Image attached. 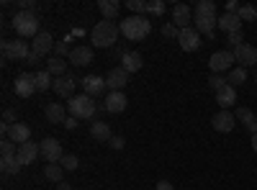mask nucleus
I'll use <instances>...</instances> for the list:
<instances>
[{"mask_svg": "<svg viewBox=\"0 0 257 190\" xmlns=\"http://www.w3.org/2000/svg\"><path fill=\"white\" fill-rule=\"evenodd\" d=\"M216 26H219V13H216V3L211 0H201V3L193 8V29L198 34L213 39L216 34Z\"/></svg>", "mask_w": 257, "mask_h": 190, "instance_id": "nucleus-1", "label": "nucleus"}, {"mask_svg": "<svg viewBox=\"0 0 257 190\" xmlns=\"http://www.w3.org/2000/svg\"><path fill=\"white\" fill-rule=\"evenodd\" d=\"M118 34H121V26H116L113 21H98V24L93 26L90 31V41H93V47L98 49H113L116 47V41H118Z\"/></svg>", "mask_w": 257, "mask_h": 190, "instance_id": "nucleus-2", "label": "nucleus"}, {"mask_svg": "<svg viewBox=\"0 0 257 190\" xmlns=\"http://www.w3.org/2000/svg\"><path fill=\"white\" fill-rule=\"evenodd\" d=\"M149 31H152V24L147 16H128L121 21V34L128 41H142L144 36H149Z\"/></svg>", "mask_w": 257, "mask_h": 190, "instance_id": "nucleus-3", "label": "nucleus"}, {"mask_svg": "<svg viewBox=\"0 0 257 190\" xmlns=\"http://www.w3.org/2000/svg\"><path fill=\"white\" fill-rule=\"evenodd\" d=\"M13 29L18 36L24 39H36L41 31H39V18H36V11H16L13 16Z\"/></svg>", "mask_w": 257, "mask_h": 190, "instance_id": "nucleus-4", "label": "nucleus"}, {"mask_svg": "<svg viewBox=\"0 0 257 190\" xmlns=\"http://www.w3.org/2000/svg\"><path fill=\"white\" fill-rule=\"evenodd\" d=\"M98 108H100V105L95 103V98L85 95V93H82V95H72L70 103H67V111H70V116H75V118H93Z\"/></svg>", "mask_w": 257, "mask_h": 190, "instance_id": "nucleus-5", "label": "nucleus"}, {"mask_svg": "<svg viewBox=\"0 0 257 190\" xmlns=\"http://www.w3.org/2000/svg\"><path fill=\"white\" fill-rule=\"evenodd\" d=\"M234 62H237L234 52L224 49V52H213V54H211L208 67H211V72H213V75H221V72H231V70H234V67H231Z\"/></svg>", "mask_w": 257, "mask_h": 190, "instance_id": "nucleus-6", "label": "nucleus"}, {"mask_svg": "<svg viewBox=\"0 0 257 190\" xmlns=\"http://www.w3.org/2000/svg\"><path fill=\"white\" fill-rule=\"evenodd\" d=\"M39 152H41V157H44L49 164H59V159L64 157L62 144L57 139H52V136H47L44 141H39Z\"/></svg>", "mask_w": 257, "mask_h": 190, "instance_id": "nucleus-7", "label": "nucleus"}, {"mask_svg": "<svg viewBox=\"0 0 257 190\" xmlns=\"http://www.w3.org/2000/svg\"><path fill=\"white\" fill-rule=\"evenodd\" d=\"M80 85L85 90V95H90V98H98L103 95L105 90H108V85H105V77H98V75H85L80 80Z\"/></svg>", "mask_w": 257, "mask_h": 190, "instance_id": "nucleus-8", "label": "nucleus"}, {"mask_svg": "<svg viewBox=\"0 0 257 190\" xmlns=\"http://www.w3.org/2000/svg\"><path fill=\"white\" fill-rule=\"evenodd\" d=\"M13 90H16L18 98H31L34 90H36V77L31 72H21L13 82Z\"/></svg>", "mask_w": 257, "mask_h": 190, "instance_id": "nucleus-9", "label": "nucleus"}, {"mask_svg": "<svg viewBox=\"0 0 257 190\" xmlns=\"http://www.w3.org/2000/svg\"><path fill=\"white\" fill-rule=\"evenodd\" d=\"M31 54V47L26 44V41H3V57L6 59H24L26 62V57Z\"/></svg>", "mask_w": 257, "mask_h": 190, "instance_id": "nucleus-10", "label": "nucleus"}, {"mask_svg": "<svg viewBox=\"0 0 257 190\" xmlns=\"http://www.w3.org/2000/svg\"><path fill=\"white\" fill-rule=\"evenodd\" d=\"M105 85H108V93H116V90H123L128 85V72L118 65L113 67L108 75H105Z\"/></svg>", "mask_w": 257, "mask_h": 190, "instance_id": "nucleus-11", "label": "nucleus"}, {"mask_svg": "<svg viewBox=\"0 0 257 190\" xmlns=\"http://www.w3.org/2000/svg\"><path fill=\"white\" fill-rule=\"evenodd\" d=\"M178 41H180V49L183 52H196L201 47V34L193 29V26H188V29H180Z\"/></svg>", "mask_w": 257, "mask_h": 190, "instance_id": "nucleus-12", "label": "nucleus"}, {"mask_svg": "<svg viewBox=\"0 0 257 190\" xmlns=\"http://www.w3.org/2000/svg\"><path fill=\"white\" fill-rule=\"evenodd\" d=\"M54 49V36L49 34V31H41L34 41H31V52H36L39 57H44V54H49Z\"/></svg>", "mask_w": 257, "mask_h": 190, "instance_id": "nucleus-13", "label": "nucleus"}, {"mask_svg": "<svg viewBox=\"0 0 257 190\" xmlns=\"http://www.w3.org/2000/svg\"><path fill=\"white\" fill-rule=\"evenodd\" d=\"M103 105H105V111H108V113H123L126 105H128V100H126V95H123L121 90H116V93L105 95Z\"/></svg>", "mask_w": 257, "mask_h": 190, "instance_id": "nucleus-14", "label": "nucleus"}, {"mask_svg": "<svg viewBox=\"0 0 257 190\" xmlns=\"http://www.w3.org/2000/svg\"><path fill=\"white\" fill-rule=\"evenodd\" d=\"M234 121H237V116L234 113H229V111H219L216 116L211 118V126L216 131H221V134H229L231 129H234Z\"/></svg>", "mask_w": 257, "mask_h": 190, "instance_id": "nucleus-15", "label": "nucleus"}, {"mask_svg": "<svg viewBox=\"0 0 257 190\" xmlns=\"http://www.w3.org/2000/svg\"><path fill=\"white\" fill-rule=\"evenodd\" d=\"M234 57H237V62H239V67H252V65H257V49L254 47H249V44H242L239 49H234Z\"/></svg>", "mask_w": 257, "mask_h": 190, "instance_id": "nucleus-16", "label": "nucleus"}, {"mask_svg": "<svg viewBox=\"0 0 257 190\" xmlns=\"http://www.w3.org/2000/svg\"><path fill=\"white\" fill-rule=\"evenodd\" d=\"M75 88H77V82H75V77H70V75H64V77H54V93L57 95H62V98H72V93H75Z\"/></svg>", "mask_w": 257, "mask_h": 190, "instance_id": "nucleus-17", "label": "nucleus"}, {"mask_svg": "<svg viewBox=\"0 0 257 190\" xmlns=\"http://www.w3.org/2000/svg\"><path fill=\"white\" fill-rule=\"evenodd\" d=\"M8 139L21 146V144L31 141V129H29L26 123H18V121H16V123H11V129H8Z\"/></svg>", "mask_w": 257, "mask_h": 190, "instance_id": "nucleus-18", "label": "nucleus"}, {"mask_svg": "<svg viewBox=\"0 0 257 190\" xmlns=\"http://www.w3.org/2000/svg\"><path fill=\"white\" fill-rule=\"evenodd\" d=\"M219 29L226 31V34L242 31V18H239V13H221V16H219Z\"/></svg>", "mask_w": 257, "mask_h": 190, "instance_id": "nucleus-19", "label": "nucleus"}, {"mask_svg": "<svg viewBox=\"0 0 257 190\" xmlns=\"http://www.w3.org/2000/svg\"><path fill=\"white\" fill-rule=\"evenodd\" d=\"M70 62L77 67H88L93 62V47H72V54H70Z\"/></svg>", "mask_w": 257, "mask_h": 190, "instance_id": "nucleus-20", "label": "nucleus"}, {"mask_svg": "<svg viewBox=\"0 0 257 190\" xmlns=\"http://www.w3.org/2000/svg\"><path fill=\"white\" fill-rule=\"evenodd\" d=\"M190 21H193V11H190L185 3H178V6L173 8V24H175L178 29H188Z\"/></svg>", "mask_w": 257, "mask_h": 190, "instance_id": "nucleus-21", "label": "nucleus"}, {"mask_svg": "<svg viewBox=\"0 0 257 190\" xmlns=\"http://www.w3.org/2000/svg\"><path fill=\"white\" fill-rule=\"evenodd\" d=\"M39 154H41V152H39V146H36L34 141H26V144H21V146H18V154H16V157H18L21 164H31Z\"/></svg>", "mask_w": 257, "mask_h": 190, "instance_id": "nucleus-22", "label": "nucleus"}, {"mask_svg": "<svg viewBox=\"0 0 257 190\" xmlns=\"http://www.w3.org/2000/svg\"><path fill=\"white\" fill-rule=\"evenodd\" d=\"M216 103L221 105V111L231 108V105L237 103V88H234V85H224V88L216 93Z\"/></svg>", "mask_w": 257, "mask_h": 190, "instance_id": "nucleus-23", "label": "nucleus"}, {"mask_svg": "<svg viewBox=\"0 0 257 190\" xmlns=\"http://www.w3.org/2000/svg\"><path fill=\"white\" fill-rule=\"evenodd\" d=\"M44 116H47L49 123H64V121H67V111H64L62 103H49L47 111H44Z\"/></svg>", "mask_w": 257, "mask_h": 190, "instance_id": "nucleus-24", "label": "nucleus"}, {"mask_svg": "<svg viewBox=\"0 0 257 190\" xmlns=\"http://www.w3.org/2000/svg\"><path fill=\"white\" fill-rule=\"evenodd\" d=\"M90 134H93V139H98V141H111V139H113L111 126L103 123V121H93V123H90Z\"/></svg>", "mask_w": 257, "mask_h": 190, "instance_id": "nucleus-25", "label": "nucleus"}, {"mask_svg": "<svg viewBox=\"0 0 257 190\" xmlns=\"http://www.w3.org/2000/svg\"><path fill=\"white\" fill-rule=\"evenodd\" d=\"M142 65H144V62H142V54H139V52H128V54L121 59V67H123L128 75H132V72H139Z\"/></svg>", "mask_w": 257, "mask_h": 190, "instance_id": "nucleus-26", "label": "nucleus"}, {"mask_svg": "<svg viewBox=\"0 0 257 190\" xmlns=\"http://www.w3.org/2000/svg\"><path fill=\"white\" fill-rule=\"evenodd\" d=\"M237 118L242 121V126H244L247 131L257 134V116H254L249 108H237Z\"/></svg>", "mask_w": 257, "mask_h": 190, "instance_id": "nucleus-27", "label": "nucleus"}, {"mask_svg": "<svg viewBox=\"0 0 257 190\" xmlns=\"http://www.w3.org/2000/svg\"><path fill=\"white\" fill-rule=\"evenodd\" d=\"M47 72H49L52 77H64V72H67V62L54 54V57L47 62Z\"/></svg>", "mask_w": 257, "mask_h": 190, "instance_id": "nucleus-28", "label": "nucleus"}, {"mask_svg": "<svg viewBox=\"0 0 257 190\" xmlns=\"http://www.w3.org/2000/svg\"><path fill=\"white\" fill-rule=\"evenodd\" d=\"M98 11L103 13L105 21L118 18V3H113V0H98Z\"/></svg>", "mask_w": 257, "mask_h": 190, "instance_id": "nucleus-29", "label": "nucleus"}, {"mask_svg": "<svg viewBox=\"0 0 257 190\" xmlns=\"http://www.w3.org/2000/svg\"><path fill=\"white\" fill-rule=\"evenodd\" d=\"M21 167H24V164L18 162V157H3V159H0V170H3L6 175H18Z\"/></svg>", "mask_w": 257, "mask_h": 190, "instance_id": "nucleus-30", "label": "nucleus"}, {"mask_svg": "<svg viewBox=\"0 0 257 190\" xmlns=\"http://www.w3.org/2000/svg\"><path fill=\"white\" fill-rule=\"evenodd\" d=\"M44 177L52 180V182H64V170H62V164H47L44 167Z\"/></svg>", "mask_w": 257, "mask_h": 190, "instance_id": "nucleus-31", "label": "nucleus"}, {"mask_svg": "<svg viewBox=\"0 0 257 190\" xmlns=\"http://www.w3.org/2000/svg\"><path fill=\"white\" fill-rule=\"evenodd\" d=\"M34 77H36V90H49V88H54V77H52L47 70H39Z\"/></svg>", "mask_w": 257, "mask_h": 190, "instance_id": "nucleus-32", "label": "nucleus"}, {"mask_svg": "<svg viewBox=\"0 0 257 190\" xmlns=\"http://www.w3.org/2000/svg\"><path fill=\"white\" fill-rule=\"evenodd\" d=\"M226 80H229V85H234V88H239L242 82L247 80V70H244V67H234V70L229 72V77H226Z\"/></svg>", "mask_w": 257, "mask_h": 190, "instance_id": "nucleus-33", "label": "nucleus"}, {"mask_svg": "<svg viewBox=\"0 0 257 190\" xmlns=\"http://www.w3.org/2000/svg\"><path fill=\"white\" fill-rule=\"evenodd\" d=\"M0 154H3V157H16V154H18L16 141H11V139H3V141H0Z\"/></svg>", "mask_w": 257, "mask_h": 190, "instance_id": "nucleus-34", "label": "nucleus"}, {"mask_svg": "<svg viewBox=\"0 0 257 190\" xmlns=\"http://www.w3.org/2000/svg\"><path fill=\"white\" fill-rule=\"evenodd\" d=\"M224 85H229V80H226L224 75H211V77H208V88H211L213 93H219Z\"/></svg>", "mask_w": 257, "mask_h": 190, "instance_id": "nucleus-35", "label": "nucleus"}, {"mask_svg": "<svg viewBox=\"0 0 257 190\" xmlns=\"http://www.w3.org/2000/svg\"><path fill=\"white\" fill-rule=\"evenodd\" d=\"M54 52H57V57H70L72 54V47H70V39H62V41H57L54 44Z\"/></svg>", "mask_w": 257, "mask_h": 190, "instance_id": "nucleus-36", "label": "nucleus"}, {"mask_svg": "<svg viewBox=\"0 0 257 190\" xmlns=\"http://www.w3.org/2000/svg\"><path fill=\"white\" fill-rule=\"evenodd\" d=\"M59 164H62V170H77V167H80V159L75 157V154H64L62 159H59Z\"/></svg>", "mask_w": 257, "mask_h": 190, "instance_id": "nucleus-37", "label": "nucleus"}, {"mask_svg": "<svg viewBox=\"0 0 257 190\" xmlns=\"http://www.w3.org/2000/svg\"><path fill=\"white\" fill-rule=\"evenodd\" d=\"M242 41H244L242 31H234V34H226V44L231 47V52H234V49H239V47H242Z\"/></svg>", "mask_w": 257, "mask_h": 190, "instance_id": "nucleus-38", "label": "nucleus"}, {"mask_svg": "<svg viewBox=\"0 0 257 190\" xmlns=\"http://www.w3.org/2000/svg\"><path fill=\"white\" fill-rule=\"evenodd\" d=\"M147 13L162 16V13H165V3H162V0H149V3H147Z\"/></svg>", "mask_w": 257, "mask_h": 190, "instance_id": "nucleus-39", "label": "nucleus"}, {"mask_svg": "<svg viewBox=\"0 0 257 190\" xmlns=\"http://www.w3.org/2000/svg\"><path fill=\"white\" fill-rule=\"evenodd\" d=\"M239 18L242 21H257V8L254 6H242L239 8Z\"/></svg>", "mask_w": 257, "mask_h": 190, "instance_id": "nucleus-40", "label": "nucleus"}, {"mask_svg": "<svg viewBox=\"0 0 257 190\" xmlns=\"http://www.w3.org/2000/svg\"><path fill=\"white\" fill-rule=\"evenodd\" d=\"M162 36H167V39H178V36H180V29L173 24V21H170V24L162 26Z\"/></svg>", "mask_w": 257, "mask_h": 190, "instance_id": "nucleus-41", "label": "nucleus"}, {"mask_svg": "<svg viewBox=\"0 0 257 190\" xmlns=\"http://www.w3.org/2000/svg\"><path fill=\"white\" fill-rule=\"evenodd\" d=\"M128 8H132L137 16H144L147 13V3H144V0H128V3H126Z\"/></svg>", "mask_w": 257, "mask_h": 190, "instance_id": "nucleus-42", "label": "nucleus"}, {"mask_svg": "<svg viewBox=\"0 0 257 190\" xmlns=\"http://www.w3.org/2000/svg\"><path fill=\"white\" fill-rule=\"evenodd\" d=\"M18 8H21V11H34L36 3H34V0H18Z\"/></svg>", "mask_w": 257, "mask_h": 190, "instance_id": "nucleus-43", "label": "nucleus"}, {"mask_svg": "<svg viewBox=\"0 0 257 190\" xmlns=\"http://www.w3.org/2000/svg\"><path fill=\"white\" fill-rule=\"evenodd\" d=\"M108 144L113 146V149H123V146H126V141H123V136H113V139H111Z\"/></svg>", "mask_w": 257, "mask_h": 190, "instance_id": "nucleus-44", "label": "nucleus"}, {"mask_svg": "<svg viewBox=\"0 0 257 190\" xmlns=\"http://www.w3.org/2000/svg\"><path fill=\"white\" fill-rule=\"evenodd\" d=\"M239 3H237V0H229V3H226V13H239Z\"/></svg>", "mask_w": 257, "mask_h": 190, "instance_id": "nucleus-45", "label": "nucleus"}, {"mask_svg": "<svg viewBox=\"0 0 257 190\" xmlns=\"http://www.w3.org/2000/svg\"><path fill=\"white\" fill-rule=\"evenodd\" d=\"M62 126H64V129H70V131H72V129H77V118H75V116H67V121H64Z\"/></svg>", "mask_w": 257, "mask_h": 190, "instance_id": "nucleus-46", "label": "nucleus"}, {"mask_svg": "<svg viewBox=\"0 0 257 190\" xmlns=\"http://www.w3.org/2000/svg\"><path fill=\"white\" fill-rule=\"evenodd\" d=\"M3 121H6V123H16V113H13L11 108H6V111H3Z\"/></svg>", "mask_w": 257, "mask_h": 190, "instance_id": "nucleus-47", "label": "nucleus"}, {"mask_svg": "<svg viewBox=\"0 0 257 190\" xmlns=\"http://www.w3.org/2000/svg\"><path fill=\"white\" fill-rule=\"evenodd\" d=\"M155 190H173V182H167V180H160L155 185Z\"/></svg>", "mask_w": 257, "mask_h": 190, "instance_id": "nucleus-48", "label": "nucleus"}, {"mask_svg": "<svg viewBox=\"0 0 257 190\" xmlns=\"http://www.w3.org/2000/svg\"><path fill=\"white\" fill-rule=\"evenodd\" d=\"M36 62H41V57H39L36 52H31V54L26 57V65H36Z\"/></svg>", "mask_w": 257, "mask_h": 190, "instance_id": "nucleus-49", "label": "nucleus"}, {"mask_svg": "<svg viewBox=\"0 0 257 190\" xmlns=\"http://www.w3.org/2000/svg\"><path fill=\"white\" fill-rule=\"evenodd\" d=\"M57 190H72V187H70V182H59V185H57Z\"/></svg>", "mask_w": 257, "mask_h": 190, "instance_id": "nucleus-50", "label": "nucleus"}, {"mask_svg": "<svg viewBox=\"0 0 257 190\" xmlns=\"http://www.w3.org/2000/svg\"><path fill=\"white\" fill-rule=\"evenodd\" d=\"M252 149H254V154H257V134H252Z\"/></svg>", "mask_w": 257, "mask_h": 190, "instance_id": "nucleus-51", "label": "nucleus"}]
</instances>
